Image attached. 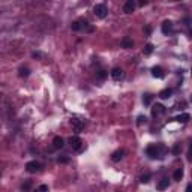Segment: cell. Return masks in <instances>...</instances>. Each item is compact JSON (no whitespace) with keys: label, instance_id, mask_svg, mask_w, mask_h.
<instances>
[{"label":"cell","instance_id":"obj_1","mask_svg":"<svg viewBox=\"0 0 192 192\" xmlns=\"http://www.w3.org/2000/svg\"><path fill=\"white\" fill-rule=\"evenodd\" d=\"M167 147H165L164 144H150V146H147V149H146V155L149 156L150 159H162L165 156V153H167Z\"/></svg>","mask_w":192,"mask_h":192},{"label":"cell","instance_id":"obj_2","mask_svg":"<svg viewBox=\"0 0 192 192\" xmlns=\"http://www.w3.org/2000/svg\"><path fill=\"white\" fill-rule=\"evenodd\" d=\"M71 29L74 32H80V30H87V32H93V27L89 26V21L87 20H75L71 24Z\"/></svg>","mask_w":192,"mask_h":192},{"label":"cell","instance_id":"obj_3","mask_svg":"<svg viewBox=\"0 0 192 192\" xmlns=\"http://www.w3.org/2000/svg\"><path fill=\"white\" fill-rule=\"evenodd\" d=\"M69 146L72 147V150H75V152H83L84 150V141H83L78 135L69 138Z\"/></svg>","mask_w":192,"mask_h":192},{"label":"cell","instance_id":"obj_4","mask_svg":"<svg viewBox=\"0 0 192 192\" xmlns=\"http://www.w3.org/2000/svg\"><path fill=\"white\" fill-rule=\"evenodd\" d=\"M93 14H95L98 18L104 20V18H107V15H108V8L105 6L104 3H98V5H95V8H93Z\"/></svg>","mask_w":192,"mask_h":192},{"label":"cell","instance_id":"obj_5","mask_svg":"<svg viewBox=\"0 0 192 192\" xmlns=\"http://www.w3.org/2000/svg\"><path fill=\"white\" fill-rule=\"evenodd\" d=\"M26 170H27L30 174L39 173L42 170V164L39 162V161H36V159H33V161H29L27 164H26Z\"/></svg>","mask_w":192,"mask_h":192},{"label":"cell","instance_id":"obj_6","mask_svg":"<svg viewBox=\"0 0 192 192\" xmlns=\"http://www.w3.org/2000/svg\"><path fill=\"white\" fill-rule=\"evenodd\" d=\"M167 113V108H165L162 104H156V105H153V108H152V116L153 117H159L161 114H165Z\"/></svg>","mask_w":192,"mask_h":192},{"label":"cell","instance_id":"obj_7","mask_svg":"<svg viewBox=\"0 0 192 192\" xmlns=\"http://www.w3.org/2000/svg\"><path fill=\"white\" fill-rule=\"evenodd\" d=\"M110 75L113 80H116V81H119V80H122L123 78V69L119 68V66H114V68L111 69Z\"/></svg>","mask_w":192,"mask_h":192},{"label":"cell","instance_id":"obj_8","mask_svg":"<svg viewBox=\"0 0 192 192\" xmlns=\"http://www.w3.org/2000/svg\"><path fill=\"white\" fill-rule=\"evenodd\" d=\"M137 8V3L135 0H126V3L123 5V12L125 14H132Z\"/></svg>","mask_w":192,"mask_h":192},{"label":"cell","instance_id":"obj_9","mask_svg":"<svg viewBox=\"0 0 192 192\" xmlns=\"http://www.w3.org/2000/svg\"><path fill=\"white\" fill-rule=\"evenodd\" d=\"M152 75L155 77V78H164L165 77V71H164V68L162 66H153L152 68Z\"/></svg>","mask_w":192,"mask_h":192},{"label":"cell","instance_id":"obj_10","mask_svg":"<svg viewBox=\"0 0 192 192\" xmlns=\"http://www.w3.org/2000/svg\"><path fill=\"white\" fill-rule=\"evenodd\" d=\"M161 30H162V33L164 35H168L173 32V21L170 20H165L162 23V26H161Z\"/></svg>","mask_w":192,"mask_h":192},{"label":"cell","instance_id":"obj_11","mask_svg":"<svg viewBox=\"0 0 192 192\" xmlns=\"http://www.w3.org/2000/svg\"><path fill=\"white\" fill-rule=\"evenodd\" d=\"M173 120L177 122V123H188V122L191 120V116H189V113H182V114H179L177 117H174Z\"/></svg>","mask_w":192,"mask_h":192},{"label":"cell","instance_id":"obj_12","mask_svg":"<svg viewBox=\"0 0 192 192\" xmlns=\"http://www.w3.org/2000/svg\"><path fill=\"white\" fill-rule=\"evenodd\" d=\"M120 45H122V48H125V50H129V48L134 47V41H132V38H129V36H125L123 39L120 41Z\"/></svg>","mask_w":192,"mask_h":192},{"label":"cell","instance_id":"obj_13","mask_svg":"<svg viewBox=\"0 0 192 192\" xmlns=\"http://www.w3.org/2000/svg\"><path fill=\"white\" fill-rule=\"evenodd\" d=\"M125 156V150L123 149H119V150H116L113 155H111V161L113 162H119V161H122Z\"/></svg>","mask_w":192,"mask_h":192},{"label":"cell","instance_id":"obj_14","mask_svg":"<svg viewBox=\"0 0 192 192\" xmlns=\"http://www.w3.org/2000/svg\"><path fill=\"white\" fill-rule=\"evenodd\" d=\"M53 147H54V149H59V150L63 149V147H65V140H63L62 137H59V135L54 137L53 138Z\"/></svg>","mask_w":192,"mask_h":192},{"label":"cell","instance_id":"obj_15","mask_svg":"<svg viewBox=\"0 0 192 192\" xmlns=\"http://www.w3.org/2000/svg\"><path fill=\"white\" fill-rule=\"evenodd\" d=\"M30 68L29 66H20V69H18V75L21 77V78H27L29 75H30Z\"/></svg>","mask_w":192,"mask_h":192},{"label":"cell","instance_id":"obj_16","mask_svg":"<svg viewBox=\"0 0 192 192\" xmlns=\"http://www.w3.org/2000/svg\"><path fill=\"white\" fill-rule=\"evenodd\" d=\"M168 186H170V180H168V177H164V179L159 180V183H158L156 188H158L159 191H164V189H167Z\"/></svg>","mask_w":192,"mask_h":192},{"label":"cell","instance_id":"obj_17","mask_svg":"<svg viewBox=\"0 0 192 192\" xmlns=\"http://www.w3.org/2000/svg\"><path fill=\"white\" fill-rule=\"evenodd\" d=\"M72 126H74V131H75V132H81V129L84 128V122L78 120V119H74V120H72Z\"/></svg>","mask_w":192,"mask_h":192},{"label":"cell","instance_id":"obj_18","mask_svg":"<svg viewBox=\"0 0 192 192\" xmlns=\"http://www.w3.org/2000/svg\"><path fill=\"white\" fill-rule=\"evenodd\" d=\"M171 95H173V89L167 87V89H164L161 93H159V98H161V99H170Z\"/></svg>","mask_w":192,"mask_h":192},{"label":"cell","instance_id":"obj_19","mask_svg":"<svg viewBox=\"0 0 192 192\" xmlns=\"http://www.w3.org/2000/svg\"><path fill=\"white\" fill-rule=\"evenodd\" d=\"M153 50H155V45H153V44H150V42H147V44L144 45V48H143V53L146 56H149V54H152V53H153Z\"/></svg>","mask_w":192,"mask_h":192},{"label":"cell","instance_id":"obj_20","mask_svg":"<svg viewBox=\"0 0 192 192\" xmlns=\"http://www.w3.org/2000/svg\"><path fill=\"white\" fill-rule=\"evenodd\" d=\"M152 101H153V95L152 93H144L143 95V104L146 105V107H149L152 104Z\"/></svg>","mask_w":192,"mask_h":192},{"label":"cell","instance_id":"obj_21","mask_svg":"<svg viewBox=\"0 0 192 192\" xmlns=\"http://www.w3.org/2000/svg\"><path fill=\"white\" fill-rule=\"evenodd\" d=\"M173 179L176 180V182H180L182 179H183V168H177L174 174H173Z\"/></svg>","mask_w":192,"mask_h":192},{"label":"cell","instance_id":"obj_22","mask_svg":"<svg viewBox=\"0 0 192 192\" xmlns=\"http://www.w3.org/2000/svg\"><path fill=\"white\" fill-rule=\"evenodd\" d=\"M150 179H152V174L150 173H146V174H143V176L140 177V182H141V183H149Z\"/></svg>","mask_w":192,"mask_h":192},{"label":"cell","instance_id":"obj_23","mask_svg":"<svg viewBox=\"0 0 192 192\" xmlns=\"http://www.w3.org/2000/svg\"><path fill=\"white\" fill-rule=\"evenodd\" d=\"M107 75H108V72H107L105 69H99V71L96 72V77H98L99 80H104V78H105Z\"/></svg>","mask_w":192,"mask_h":192},{"label":"cell","instance_id":"obj_24","mask_svg":"<svg viewBox=\"0 0 192 192\" xmlns=\"http://www.w3.org/2000/svg\"><path fill=\"white\" fill-rule=\"evenodd\" d=\"M143 123H147V117H146V116H138L137 125H138V126H141Z\"/></svg>","mask_w":192,"mask_h":192},{"label":"cell","instance_id":"obj_25","mask_svg":"<svg viewBox=\"0 0 192 192\" xmlns=\"http://www.w3.org/2000/svg\"><path fill=\"white\" fill-rule=\"evenodd\" d=\"M30 188H32V182H30V180H27V182H24V183L21 185V189H23V191H29Z\"/></svg>","mask_w":192,"mask_h":192},{"label":"cell","instance_id":"obj_26","mask_svg":"<svg viewBox=\"0 0 192 192\" xmlns=\"http://www.w3.org/2000/svg\"><path fill=\"white\" fill-rule=\"evenodd\" d=\"M180 150H182V147H180V144H174V147H173V153H174V155H179V153H180Z\"/></svg>","mask_w":192,"mask_h":192},{"label":"cell","instance_id":"obj_27","mask_svg":"<svg viewBox=\"0 0 192 192\" xmlns=\"http://www.w3.org/2000/svg\"><path fill=\"white\" fill-rule=\"evenodd\" d=\"M57 161H59V164H66V162H69V158L66 156V155H63L62 158H59Z\"/></svg>","mask_w":192,"mask_h":192},{"label":"cell","instance_id":"obj_28","mask_svg":"<svg viewBox=\"0 0 192 192\" xmlns=\"http://www.w3.org/2000/svg\"><path fill=\"white\" fill-rule=\"evenodd\" d=\"M150 32H152L150 26H146V27H144V33H146V35H150Z\"/></svg>","mask_w":192,"mask_h":192},{"label":"cell","instance_id":"obj_29","mask_svg":"<svg viewBox=\"0 0 192 192\" xmlns=\"http://www.w3.org/2000/svg\"><path fill=\"white\" fill-rule=\"evenodd\" d=\"M32 56H33L35 59H41V57H42V54H41V53H39V51H35V53H33V54H32Z\"/></svg>","mask_w":192,"mask_h":192},{"label":"cell","instance_id":"obj_30","mask_svg":"<svg viewBox=\"0 0 192 192\" xmlns=\"http://www.w3.org/2000/svg\"><path fill=\"white\" fill-rule=\"evenodd\" d=\"M38 189H39V191H48V186L47 185H41Z\"/></svg>","mask_w":192,"mask_h":192},{"label":"cell","instance_id":"obj_31","mask_svg":"<svg viewBox=\"0 0 192 192\" xmlns=\"http://www.w3.org/2000/svg\"><path fill=\"white\" fill-rule=\"evenodd\" d=\"M138 2H140V5H146V3H147L149 0H138Z\"/></svg>","mask_w":192,"mask_h":192},{"label":"cell","instance_id":"obj_32","mask_svg":"<svg viewBox=\"0 0 192 192\" xmlns=\"http://www.w3.org/2000/svg\"><path fill=\"white\" fill-rule=\"evenodd\" d=\"M0 177H2V171H0Z\"/></svg>","mask_w":192,"mask_h":192}]
</instances>
